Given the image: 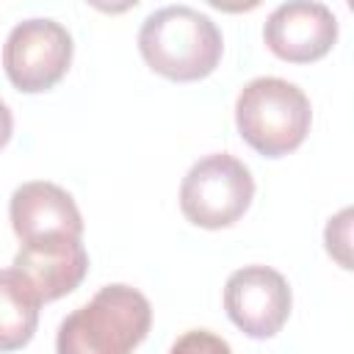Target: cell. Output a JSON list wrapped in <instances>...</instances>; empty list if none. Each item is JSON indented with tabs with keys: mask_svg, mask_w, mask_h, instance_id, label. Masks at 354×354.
Masks as SVG:
<instances>
[{
	"mask_svg": "<svg viewBox=\"0 0 354 354\" xmlns=\"http://www.w3.org/2000/svg\"><path fill=\"white\" fill-rule=\"evenodd\" d=\"M254 177L249 166L227 152H213L196 160L180 183L183 216L205 230L235 224L252 205Z\"/></svg>",
	"mask_w": 354,
	"mask_h": 354,
	"instance_id": "obj_4",
	"label": "cell"
},
{
	"mask_svg": "<svg viewBox=\"0 0 354 354\" xmlns=\"http://www.w3.org/2000/svg\"><path fill=\"white\" fill-rule=\"evenodd\" d=\"M72 64L69 30L47 17H30L11 28L3 44V69L14 88L39 94L53 88Z\"/></svg>",
	"mask_w": 354,
	"mask_h": 354,
	"instance_id": "obj_5",
	"label": "cell"
},
{
	"mask_svg": "<svg viewBox=\"0 0 354 354\" xmlns=\"http://www.w3.org/2000/svg\"><path fill=\"white\" fill-rule=\"evenodd\" d=\"M11 130H14V116H11V108H8V105L0 100V149L8 144Z\"/></svg>",
	"mask_w": 354,
	"mask_h": 354,
	"instance_id": "obj_13",
	"label": "cell"
},
{
	"mask_svg": "<svg viewBox=\"0 0 354 354\" xmlns=\"http://www.w3.org/2000/svg\"><path fill=\"white\" fill-rule=\"evenodd\" d=\"M14 268L33 285L41 301H55L83 282L88 271V254L80 238L53 235L19 243V252L14 254Z\"/></svg>",
	"mask_w": 354,
	"mask_h": 354,
	"instance_id": "obj_9",
	"label": "cell"
},
{
	"mask_svg": "<svg viewBox=\"0 0 354 354\" xmlns=\"http://www.w3.org/2000/svg\"><path fill=\"white\" fill-rule=\"evenodd\" d=\"M266 47L288 64L324 58L337 41V17L326 3L290 0L277 6L263 25Z\"/></svg>",
	"mask_w": 354,
	"mask_h": 354,
	"instance_id": "obj_7",
	"label": "cell"
},
{
	"mask_svg": "<svg viewBox=\"0 0 354 354\" xmlns=\"http://www.w3.org/2000/svg\"><path fill=\"white\" fill-rule=\"evenodd\" d=\"M41 304L33 285L14 266L0 268V351H17L30 343Z\"/></svg>",
	"mask_w": 354,
	"mask_h": 354,
	"instance_id": "obj_10",
	"label": "cell"
},
{
	"mask_svg": "<svg viewBox=\"0 0 354 354\" xmlns=\"http://www.w3.org/2000/svg\"><path fill=\"white\" fill-rule=\"evenodd\" d=\"M138 53L147 66L169 80L191 83L207 77L224 53L218 25L194 6H163L138 30Z\"/></svg>",
	"mask_w": 354,
	"mask_h": 354,
	"instance_id": "obj_1",
	"label": "cell"
},
{
	"mask_svg": "<svg viewBox=\"0 0 354 354\" xmlns=\"http://www.w3.org/2000/svg\"><path fill=\"white\" fill-rule=\"evenodd\" d=\"M324 241H326V252L343 268H351V254H348V246H351V210L348 207L340 210L335 218H329Z\"/></svg>",
	"mask_w": 354,
	"mask_h": 354,
	"instance_id": "obj_11",
	"label": "cell"
},
{
	"mask_svg": "<svg viewBox=\"0 0 354 354\" xmlns=\"http://www.w3.org/2000/svg\"><path fill=\"white\" fill-rule=\"evenodd\" d=\"M8 218L19 243L53 238V235H83V216L61 185L47 180H30L14 188L8 202Z\"/></svg>",
	"mask_w": 354,
	"mask_h": 354,
	"instance_id": "obj_8",
	"label": "cell"
},
{
	"mask_svg": "<svg viewBox=\"0 0 354 354\" xmlns=\"http://www.w3.org/2000/svg\"><path fill=\"white\" fill-rule=\"evenodd\" d=\"M169 354H232V348L210 329H191L174 340Z\"/></svg>",
	"mask_w": 354,
	"mask_h": 354,
	"instance_id": "obj_12",
	"label": "cell"
},
{
	"mask_svg": "<svg viewBox=\"0 0 354 354\" xmlns=\"http://www.w3.org/2000/svg\"><path fill=\"white\" fill-rule=\"evenodd\" d=\"M152 326L149 299L122 282L105 285L69 313L55 337L58 354H133Z\"/></svg>",
	"mask_w": 354,
	"mask_h": 354,
	"instance_id": "obj_2",
	"label": "cell"
},
{
	"mask_svg": "<svg viewBox=\"0 0 354 354\" xmlns=\"http://www.w3.org/2000/svg\"><path fill=\"white\" fill-rule=\"evenodd\" d=\"M313 108L307 94L282 77H254L235 100L241 138L263 158H282L301 147L310 133Z\"/></svg>",
	"mask_w": 354,
	"mask_h": 354,
	"instance_id": "obj_3",
	"label": "cell"
},
{
	"mask_svg": "<svg viewBox=\"0 0 354 354\" xmlns=\"http://www.w3.org/2000/svg\"><path fill=\"white\" fill-rule=\"evenodd\" d=\"M290 285L271 266H243L227 277L224 310L230 321L249 337H274L290 315Z\"/></svg>",
	"mask_w": 354,
	"mask_h": 354,
	"instance_id": "obj_6",
	"label": "cell"
}]
</instances>
